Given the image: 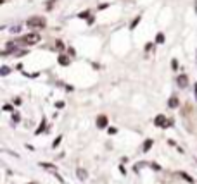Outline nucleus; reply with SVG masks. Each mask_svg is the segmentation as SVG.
<instances>
[{
  "label": "nucleus",
  "instance_id": "f257e3e1",
  "mask_svg": "<svg viewBox=\"0 0 197 184\" xmlns=\"http://www.w3.org/2000/svg\"><path fill=\"white\" fill-rule=\"evenodd\" d=\"M45 24H47V21L43 19V17H40V16H33L31 19L26 21V26L28 28H40V29H42Z\"/></svg>",
  "mask_w": 197,
  "mask_h": 184
},
{
  "label": "nucleus",
  "instance_id": "f03ea898",
  "mask_svg": "<svg viewBox=\"0 0 197 184\" xmlns=\"http://www.w3.org/2000/svg\"><path fill=\"white\" fill-rule=\"evenodd\" d=\"M21 43H24V45H36L38 41H40V34L38 33H29V34H24L21 40Z\"/></svg>",
  "mask_w": 197,
  "mask_h": 184
},
{
  "label": "nucleus",
  "instance_id": "7ed1b4c3",
  "mask_svg": "<svg viewBox=\"0 0 197 184\" xmlns=\"http://www.w3.org/2000/svg\"><path fill=\"white\" fill-rule=\"evenodd\" d=\"M154 126H156V127H166V126H168L166 115H162V114L156 115V119H154Z\"/></svg>",
  "mask_w": 197,
  "mask_h": 184
},
{
  "label": "nucleus",
  "instance_id": "20e7f679",
  "mask_svg": "<svg viewBox=\"0 0 197 184\" xmlns=\"http://www.w3.org/2000/svg\"><path fill=\"white\" fill-rule=\"evenodd\" d=\"M107 115L106 114H100V115L97 117V121H95V124H97V127L98 129H104V127H107Z\"/></svg>",
  "mask_w": 197,
  "mask_h": 184
},
{
  "label": "nucleus",
  "instance_id": "39448f33",
  "mask_svg": "<svg viewBox=\"0 0 197 184\" xmlns=\"http://www.w3.org/2000/svg\"><path fill=\"white\" fill-rule=\"evenodd\" d=\"M176 83H178L180 88H187V86H189V77H187V74H180L176 77Z\"/></svg>",
  "mask_w": 197,
  "mask_h": 184
},
{
  "label": "nucleus",
  "instance_id": "423d86ee",
  "mask_svg": "<svg viewBox=\"0 0 197 184\" xmlns=\"http://www.w3.org/2000/svg\"><path fill=\"white\" fill-rule=\"evenodd\" d=\"M76 176H78V179H80V181H85V179L88 177V172L85 171V169H78V171H76Z\"/></svg>",
  "mask_w": 197,
  "mask_h": 184
},
{
  "label": "nucleus",
  "instance_id": "0eeeda50",
  "mask_svg": "<svg viewBox=\"0 0 197 184\" xmlns=\"http://www.w3.org/2000/svg\"><path fill=\"white\" fill-rule=\"evenodd\" d=\"M168 105H169V109H176V107L180 105V102H178V98H176V96H171V98H169V102H168Z\"/></svg>",
  "mask_w": 197,
  "mask_h": 184
},
{
  "label": "nucleus",
  "instance_id": "6e6552de",
  "mask_svg": "<svg viewBox=\"0 0 197 184\" xmlns=\"http://www.w3.org/2000/svg\"><path fill=\"white\" fill-rule=\"evenodd\" d=\"M57 60H59V64H61V66H69V57H66V55H59V59H57Z\"/></svg>",
  "mask_w": 197,
  "mask_h": 184
},
{
  "label": "nucleus",
  "instance_id": "1a4fd4ad",
  "mask_svg": "<svg viewBox=\"0 0 197 184\" xmlns=\"http://www.w3.org/2000/svg\"><path fill=\"white\" fill-rule=\"evenodd\" d=\"M152 145H154V141L149 138V139H145V143H144V148H142V150H144V151H149L150 148H152Z\"/></svg>",
  "mask_w": 197,
  "mask_h": 184
},
{
  "label": "nucleus",
  "instance_id": "9d476101",
  "mask_svg": "<svg viewBox=\"0 0 197 184\" xmlns=\"http://www.w3.org/2000/svg\"><path fill=\"white\" fill-rule=\"evenodd\" d=\"M180 177H183V179H185V181H187L189 184H194V177H190V176L187 174V172H180Z\"/></svg>",
  "mask_w": 197,
  "mask_h": 184
},
{
  "label": "nucleus",
  "instance_id": "9b49d317",
  "mask_svg": "<svg viewBox=\"0 0 197 184\" xmlns=\"http://www.w3.org/2000/svg\"><path fill=\"white\" fill-rule=\"evenodd\" d=\"M42 131H45V119H42V124H40V129L35 131V134H40Z\"/></svg>",
  "mask_w": 197,
  "mask_h": 184
},
{
  "label": "nucleus",
  "instance_id": "f8f14e48",
  "mask_svg": "<svg viewBox=\"0 0 197 184\" xmlns=\"http://www.w3.org/2000/svg\"><path fill=\"white\" fill-rule=\"evenodd\" d=\"M9 71H11V69H9L7 66H2V69H0V74H2V76H7Z\"/></svg>",
  "mask_w": 197,
  "mask_h": 184
},
{
  "label": "nucleus",
  "instance_id": "ddd939ff",
  "mask_svg": "<svg viewBox=\"0 0 197 184\" xmlns=\"http://www.w3.org/2000/svg\"><path fill=\"white\" fill-rule=\"evenodd\" d=\"M140 19H142L140 16H137V17H135V19H133V22H132V24H130V28H132V29H133V28L137 26V24H138V22H140Z\"/></svg>",
  "mask_w": 197,
  "mask_h": 184
},
{
  "label": "nucleus",
  "instance_id": "4468645a",
  "mask_svg": "<svg viewBox=\"0 0 197 184\" xmlns=\"http://www.w3.org/2000/svg\"><path fill=\"white\" fill-rule=\"evenodd\" d=\"M61 141H62V136H57V138H56V141L52 143V146H54V148H57V146L61 145Z\"/></svg>",
  "mask_w": 197,
  "mask_h": 184
},
{
  "label": "nucleus",
  "instance_id": "2eb2a0df",
  "mask_svg": "<svg viewBox=\"0 0 197 184\" xmlns=\"http://www.w3.org/2000/svg\"><path fill=\"white\" fill-rule=\"evenodd\" d=\"M150 169L156 171V172H159V171H161V165H159V164H150Z\"/></svg>",
  "mask_w": 197,
  "mask_h": 184
},
{
  "label": "nucleus",
  "instance_id": "dca6fc26",
  "mask_svg": "<svg viewBox=\"0 0 197 184\" xmlns=\"http://www.w3.org/2000/svg\"><path fill=\"white\" fill-rule=\"evenodd\" d=\"M156 41H157V43H162V41H164V34L159 33L157 34V38H156Z\"/></svg>",
  "mask_w": 197,
  "mask_h": 184
},
{
  "label": "nucleus",
  "instance_id": "f3484780",
  "mask_svg": "<svg viewBox=\"0 0 197 184\" xmlns=\"http://www.w3.org/2000/svg\"><path fill=\"white\" fill-rule=\"evenodd\" d=\"M88 16H90V12H88V10H85V12H81L80 16H78V17H81V19H86Z\"/></svg>",
  "mask_w": 197,
  "mask_h": 184
},
{
  "label": "nucleus",
  "instance_id": "a211bd4d",
  "mask_svg": "<svg viewBox=\"0 0 197 184\" xmlns=\"http://www.w3.org/2000/svg\"><path fill=\"white\" fill-rule=\"evenodd\" d=\"M12 121H14V122H19V121H21V117H19V114H17V112H14V115H12Z\"/></svg>",
  "mask_w": 197,
  "mask_h": 184
},
{
  "label": "nucleus",
  "instance_id": "6ab92c4d",
  "mask_svg": "<svg viewBox=\"0 0 197 184\" xmlns=\"http://www.w3.org/2000/svg\"><path fill=\"white\" fill-rule=\"evenodd\" d=\"M56 47H57V50H62V48H64V43H62V41H56Z\"/></svg>",
  "mask_w": 197,
  "mask_h": 184
},
{
  "label": "nucleus",
  "instance_id": "aec40b11",
  "mask_svg": "<svg viewBox=\"0 0 197 184\" xmlns=\"http://www.w3.org/2000/svg\"><path fill=\"white\" fill-rule=\"evenodd\" d=\"M116 133H118L116 127H109V134H116Z\"/></svg>",
  "mask_w": 197,
  "mask_h": 184
},
{
  "label": "nucleus",
  "instance_id": "412c9836",
  "mask_svg": "<svg viewBox=\"0 0 197 184\" xmlns=\"http://www.w3.org/2000/svg\"><path fill=\"white\" fill-rule=\"evenodd\" d=\"M171 66H173V69H176V67H178V62L173 60V62H171Z\"/></svg>",
  "mask_w": 197,
  "mask_h": 184
},
{
  "label": "nucleus",
  "instance_id": "4be33fe9",
  "mask_svg": "<svg viewBox=\"0 0 197 184\" xmlns=\"http://www.w3.org/2000/svg\"><path fill=\"white\" fill-rule=\"evenodd\" d=\"M28 184H35V183H28Z\"/></svg>",
  "mask_w": 197,
  "mask_h": 184
}]
</instances>
